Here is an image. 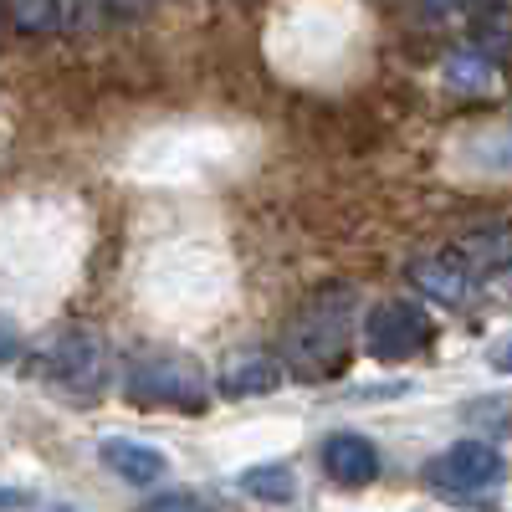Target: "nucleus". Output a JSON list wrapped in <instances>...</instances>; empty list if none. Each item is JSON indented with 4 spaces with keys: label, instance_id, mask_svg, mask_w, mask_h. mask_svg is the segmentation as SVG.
Returning a JSON list of instances; mask_svg holds the SVG:
<instances>
[{
    "label": "nucleus",
    "instance_id": "15",
    "mask_svg": "<svg viewBox=\"0 0 512 512\" xmlns=\"http://www.w3.org/2000/svg\"><path fill=\"white\" fill-rule=\"evenodd\" d=\"M41 512H77V507H41Z\"/></svg>",
    "mask_w": 512,
    "mask_h": 512
},
{
    "label": "nucleus",
    "instance_id": "1",
    "mask_svg": "<svg viewBox=\"0 0 512 512\" xmlns=\"http://www.w3.org/2000/svg\"><path fill=\"white\" fill-rule=\"evenodd\" d=\"M364 338V303L349 282H323L282 323V364L297 379H338Z\"/></svg>",
    "mask_w": 512,
    "mask_h": 512
},
{
    "label": "nucleus",
    "instance_id": "13",
    "mask_svg": "<svg viewBox=\"0 0 512 512\" xmlns=\"http://www.w3.org/2000/svg\"><path fill=\"white\" fill-rule=\"evenodd\" d=\"M139 512H216V507L195 492H159V497L139 502Z\"/></svg>",
    "mask_w": 512,
    "mask_h": 512
},
{
    "label": "nucleus",
    "instance_id": "6",
    "mask_svg": "<svg viewBox=\"0 0 512 512\" xmlns=\"http://www.w3.org/2000/svg\"><path fill=\"white\" fill-rule=\"evenodd\" d=\"M405 277L425 303H441V308H466L477 287L472 267H466V251H425L405 267Z\"/></svg>",
    "mask_w": 512,
    "mask_h": 512
},
{
    "label": "nucleus",
    "instance_id": "4",
    "mask_svg": "<svg viewBox=\"0 0 512 512\" xmlns=\"http://www.w3.org/2000/svg\"><path fill=\"white\" fill-rule=\"evenodd\" d=\"M436 338V323L420 303L410 297H384L364 313V354L379 359V364H400V359H415L425 344Z\"/></svg>",
    "mask_w": 512,
    "mask_h": 512
},
{
    "label": "nucleus",
    "instance_id": "9",
    "mask_svg": "<svg viewBox=\"0 0 512 512\" xmlns=\"http://www.w3.org/2000/svg\"><path fill=\"white\" fill-rule=\"evenodd\" d=\"M98 461L108 466L113 477H123L128 487H154V482L169 472V461H164L159 446L128 441V436H108V441H98Z\"/></svg>",
    "mask_w": 512,
    "mask_h": 512
},
{
    "label": "nucleus",
    "instance_id": "2",
    "mask_svg": "<svg viewBox=\"0 0 512 512\" xmlns=\"http://www.w3.org/2000/svg\"><path fill=\"white\" fill-rule=\"evenodd\" d=\"M210 395H216V384L180 349H139L123 364V400L139 410L200 415V410H210Z\"/></svg>",
    "mask_w": 512,
    "mask_h": 512
},
{
    "label": "nucleus",
    "instance_id": "5",
    "mask_svg": "<svg viewBox=\"0 0 512 512\" xmlns=\"http://www.w3.org/2000/svg\"><path fill=\"white\" fill-rule=\"evenodd\" d=\"M507 461L497 451V441H456L451 451H441L431 466H425V482H431L441 497H482L502 482Z\"/></svg>",
    "mask_w": 512,
    "mask_h": 512
},
{
    "label": "nucleus",
    "instance_id": "10",
    "mask_svg": "<svg viewBox=\"0 0 512 512\" xmlns=\"http://www.w3.org/2000/svg\"><path fill=\"white\" fill-rule=\"evenodd\" d=\"M472 16L482 21V31H477V41H472V52H482L487 62L507 67V62H512V6H477Z\"/></svg>",
    "mask_w": 512,
    "mask_h": 512
},
{
    "label": "nucleus",
    "instance_id": "3",
    "mask_svg": "<svg viewBox=\"0 0 512 512\" xmlns=\"http://www.w3.org/2000/svg\"><path fill=\"white\" fill-rule=\"evenodd\" d=\"M41 374L57 395L77 400V405H93L108 379H113V364H108V349L93 328H67L62 338H52V349L41 354Z\"/></svg>",
    "mask_w": 512,
    "mask_h": 512
},
{
    "label": "nucleus",
    "instance_id": "11",
    "mask_svg": "<svg viewBox=\"0 0 512 512\" xmlns=\"http://www.w3.org/2000/svg\"><path fill=\"white\" fill-rule=\"evenodd\" d=\"M236 487L256 502H292L297 497V477H292V466L282 461H262V466H246V472L236 477Z\"/></svg>",
    "mask_w": 512,
    "mask_h": 512
},
{
    "label": "nucleus",
    "instance_id": "14",
    "mask_svg": "<svg viewBox=\"0 0 512 512\" xmlns=\"http://www.w3.org/2000/svg\"><path fill=\"white\" fill-rule=\"evenodd\" d=\"M492 369H497V374H512V344L492 354Z\"/></svg>",
    "mask_w": 512,
    "mask_h": 512
},
{
    "label": "nucleus",
    "instance_id": "12",
    "mask_svg": "<svg viewBox=\"0 0 512 512\" xmlns=\"http://www.w3.org/2000/svg\"><path fill=\"white\" fill-rule=\"evenodd\" d=\"M492 82H497V62H487L482 52H456L446 57V88L456 93H492Z\"/></svg>",
    "mask_w": 512,
    "mask_h": 512
},
{
    "label": "nucleus",
    "instance_id": "8",
    "mask_svg": "<svg viewBox=\"0 0 512 512\" xmlns=\"http://www.w3.org/2000/svg\"><path fill=\"white\" fill-rule=\"evenodd\" d=\"M282 379H287L282 354H236V359H226L221 374H216V395H221V400L272 395V390H282Z\"/></svg>",
    "mask_w": 512,
    "mask_h": 512
},
{
    "label": "nucleus",
    "instance_id": "7",
    "mask_svg": "<svg viewBox=\"0 0 512 512\" xmlns=\"http://www.w3.org/2000/svg\"><path fill=\"white\" fill-rule=\"evenodd\" d=\"M318 461H323V477L333 487H349V492H364L379 482V446L359 431H333L323 436L318 446Z\"/></svg>",
    "mask_w": 512,
    "mask_h": 512
}]
</instances>
